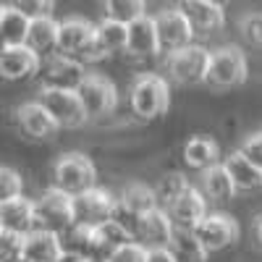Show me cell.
I'll use <instances>...</instances> for the list:
<instances>
[{"instance_id": "cell-1", "label": "cell", "mask_w": 262, "mask_h": 262, "mask_svg": "<svg viewBox=\"0 0 262 262\" xmlns=\"http://www.w3.org/2000/svg\"><path fill=\"white\" fill-rule=\"evenodd\" d=\"M53 186L71 196L95 189L97 186L95 163L86 155H81V152H66L63 158H58L53 168Z\"/></svg>"}, {"instance_id": "cell-2", "label": "cell", "mask_w": 262, "mask_h": 262, "mask_svg": "<svg viewBox=\"0 0 262 262\" xmlns=\"http://www.w3.org/2000/svg\"><path fill=\"white\" fill-rule=\"evenodd\" d=\"M128 102H131V111H134L139 118H144V121L160 118L168 111V105H170L168 81L163 76H158V74L139 76L134 84H131Z\"/></svg>"}, {"instance_id": "cell-3", "label": "cell", "mask_w": 262, "mask_h": 262, "mask_svg": "<svg viewBox=\"0 0 262 262\" xmlns=\"http://www.w3.org/2000/svg\"><path fill=\"white\" fill-rule=\"evenodd\" d=\"M74 226V196L60 189H50L34 202V228L66 233Z\"/></svg>"}, {"instance_id": "cell-4", "label": "cell", "mask_w": 262, "mask_h": 262, "mask_svg": "<svg viewBox=\"0 0 262 262\" xmlns=\"http://www.w3.org/2000/svg\"><path fill=\"white\" fill-rule=\"evenodd\" d=\"M210 58L212 53L202 45H186L176 53H168V74L176 84L184 86H194V84H202L207 81V69H210Z\"/></svg>"}, {"instance_id": "cell-5", "label": "cell", "mask_w": 262, "mask_h": 262, "mask_svg": "<svg viewBox=\"0 0 262 262\" xmlns=\"http://www.w3.org/2000/svg\"><path fill=\"white\" fill-rule=\"evenodd\" d=\"M42 105L53 113V118L60 123V128H81L90 116L84 111V102L76 90H58V86H42L39 92Z\"/></svg>"}, {"instance_id": "cell-6", "label": "cell", "mask_w": 262, "mask_h": 262, "mask_svg": "<svg viewBox=\"0 0 262 262\" xmlns=\"http://www.w3.org/2000/svg\"><path fill=\"white\" fill-rule=\"evenodd\" d=\"M247 79V55L233 48H217L210 58V69H207V81L210 86H217V90H228V86H238Z\"/></svg>"}, {"instance_id": "cell-7", "label": "cell", "mask_w": 262, "mask_h": 262, "mask_svg": "<svg viewBox=\"0 0 262 262\" xmlns=\"http://www.w3.org/2000/svg\"><path fill=\"white\" fill-rule=\"evenodd\" d=\"M118 200H113L111 191L105 189H90V191H81L74 196V226H86V228H95L105 221H111L116 215Z\"/></svg>"}, {"instance_id": "cell-8", "label": "cell", "mask_w": 262, "mask_h": 262, "mask_svg": "<svg viewBox=\"0 0 262 262\" xmlns=\"http://www.w3.org/2000/svg\"><path fill=\"white\" fill-rule=\"evenodd\" d=\"M79 97L84 102V111L90 118H105L116 111L118 105V92L111 79L100 74H86V79L79 84Z\"/></svg>"}, {"instance_id": "cell-9", "label": "cell", "mask_w": 262, "mask_h": 262, "mask_svg": "<svg viewBox=\"0 0 262 262\" xmlns=\"http://www.w3.org/2000/svg\"><path fill=\"white\" fill-rule=\"evenodd\" d=\"M155 27H158V39H160V53H176L191 45V39L196 34L194 27L189 24V18L176 6L155 13Z\"/></svg>"}, {"instance_id": "cell-10", "label": "cell", "mask_w": 262, "mask_h": 262, "mask_svg": "<svg viewBox=\"0 0 262 262\" xmlns=\"http://www.w3.org/2000/svg\"><path fill=\"white\" fill-rule=\"evenodd\" d=\"M42 86H58V90H79V84L86 79L84 66L74 60V55L53 53L39 69Z\"/></svg>"}, {"instance_id": "cell-11", "label": "cell", "mask_w": 262, "mask_h": 262, "mask_svg": "<svg viewBox=\"0 0 262 262\" xmlns=\"http://www.w3.org/2000/svg\"><path fill=\"white\" fill-rule=\"evenodd\" d=\"M194 233L207 247V252H221L238 242V226L233 217L221 212H207L200 223L194 226Z\"/></svg>"}, {"instance_id": "cell-12", "label": "cell", "mask_w": 262, "mask_h": 262, "mask_svg": "<svg viewBox=\"0 0 262 262\" xmlns=\"http://www.w3.org/2000/svg\"><path fill=\"white\" fill-rule=\"evenodd\" d=\"M155 207H160L155 189H149V186H144V184H131V186H126V189L121 191L118 207H116V215H113V217H118L123 226H128L131 231H134V226H137L139 217H142L144 212H149V210H155Z\"/></svg>"}, {"instance_id": "cell-13", "label": "cell", "mask_w": 262, "mask_h": 262, "mask_svg": "<svg viewBox=\"0 0 262 262\" xmlns=\"http://www.w3.org/2000/svg\"><path fill=\"white\" fill-rule=\"evenodd\" d=\"M173 231H176V223H173L170 212L155 207L144 212L137 226H134V238L139 244H144L147 249H155V247H168L170 238H173Z\"/></svg>"}, {"instance_id": "cell-14", "label": "cell", "mask_w": 262, "mask_h": 262, "mask_svg": "<svg viewBox=\"0 0 262 262\" xmlns=\"http://www.w3.org/2000/svg\"><path fill=\"white\" fill-rule=\"evenodd\" d=\"M42 69V55L34 53L27 42L24 45H3L0 53V74L8 81H21L39 74Z\"/></svg>"}, {"instance_id": "cell-15", "label": "cell", "mask_w": 262, "mask_h": 262, "mask_svg": "<svg viewBox=\"0 0 262 262\" xmlns=\"http://www.w3.org/2000/svg\"><path fill=\"white\" fill-rule=\"evenodd\" d=\"M97 24H90L86 18H66L60 21V37H58V53L86 58L92 42H95Z\"/></svg>"}, {"instance_id": "cell-16", "label": "cell", "mask_w": 262, "mask_h": 262, "mask_svg": "<svg viewBox=\"0 0 262 262\" xmlns=\"http://www.w3.org/2000/svg\"><path fill=\"white\" fill-rule=\"evenodd\" d=\"M176 8L189 18L196 34H212L226 24L223 6L212 3V0H176Z\"/></svg>"}, {"instance_id": "cell-17", "label": "cell", "mask_w": 262, "mask_h": 262, "mask_svg": "<svg viewBox=\"0 0 262 262\" xmlns=\"http://www.w3.org/2000/svg\"><path fill=\"white\" fill-rule=\"evenodd\" d=\"M126 42H128V24H121L116 18H102L95 29V42L84 60H100L107 55L123 53Z\"/></svg>"}, {"instance_id": "cell-18", "label": "cell", "mask_w": 262, "mask_h": 262, "mask_svg": "<svg viewBox=\"0 0 262 262\" xmlns=\"http://www.w3.org/2000/svg\"><path fill=\"white\" fill-rule=\"evenodd\" d=\"M16 116H18V126L24 128L32 139H50V137L58 134V128H60V123L53 118V113L42 105V100L24 102L16 111Z\"/></svg>"}, {"instance_id": "cell-19", "label": "cell", "mask_w": 262, "mask_h": 262, "mask_svg": "<svg viewBox=\"0 0 262 262\" xmlns=\"http://www.w3.org/2000/svg\"><path fill=\"white\" fill-rule=\"evenodd\" d=\"M126 53L134 58H149L160 53V39H158V27H155V16H139L137 21L128 24V42H126Z\"/></svg>"}, {"instance_id": "cell-20", "label": "cell", "mask_w": 262, "mask_h": 262, "mask_svg": "<svg viewBox=\"0 0 262 262\" xmlns=\"http://www.w3.org/2000/svg\"><path fill=\"white\" fill-rule=\"evenodd\" d=\"M92 238H95V259H107L116 249H121L123 244L134 242V231L128 226H123L118 217H111L100 226L92 228Z\"/></svg>"}, {"instance_id": "cell-21", "label": "cell", "mask_w": 262, "mask_h": 262, "mask_svg": "<svg viewBox=\"0 0 262 262\" xmlns=\"http://www.w3.org/2000/svg\"><path fill=\"white\" fill-rule=\"evenodd\" d=\"M0 228L16 231V233H32L34 231V202L24 194L11 196L0 202Z\"/></svg>"}, {"instance_id": "cell-22", "label": "cell", "mask_w": 262, "mask_h": 262, "mask_svg": "<svg viewBox=\"0 0 262 262\" xmlns=\"http://www.w3.org/2000/svg\"><path fill=\"white\" fill-rule=\"evenodd\" d=\"M207 202H210V200L205 196L202 189L189 186V189L179 196V200L168 207V212H170V217H173V223H176V226H181V228H194V226L207 215Z\"/></svg>"}, {"instance_id": "cell-23", "label": "cell", "mask_w": 262, "mask_h": 262, "mask_svg": "<svg viewBox=\"0 0 262 262\" xmlns=\"http://www.w3.org/2000/svg\"><path fill=\"white\" fill-rule=\"evenodd\" d=\"M63 252V236L55 231L34 228L32 233L24 236V249L21 257H27L29 262H55Z\"/></svg>"}, {"instance_id": "cell-24", "label": "cell", "mask_w": 262, "mask_h": 262, "mask_svg": "<svg viewBox=\"0 0 262 262\" xmlns=\"http://www.w3.org/2000/svg\"><path fill=\"white\" fill-rule=\"evenodd\" d=\"M223 165L231 173V179H233V184H236L238 191H257V189H262V168L254 165L238 149L223 158Z\"/></svg>"}, {"instance_id": "cell-25", "label": "cell", "mask_w": 262, "mask_h": 262, "mask_svg": "<svg viewBox=\"0 0 262 262\" xmlns=\"http://www.w3.org/2000/svg\"><path fill=\"white\" fill-rule=\"evenodd\" d=\"M58 37H60V24L53 16H42V18H32L29 32H27V45L39 53V55H53L58 53Z\"/></svg>"}, {"instance_id": "cell-26", "label": "cell", "mask_w": 262, "mask_h": 262, "mask_svg": "<svg viewBox=\"0 0 262 262\" xmlns=\"http://www.w3.org/2000/svg\"><path fill=\"white\" fill-rule=\"evenodd\" d=\"M184 160L191 170H200L205 173L207 168L221 163V149L210 137H191L184 144Z\"/></svg>"}, {"instance_id": "cell-27", "label": "cell", "mask_w": 262, "mask_h": 262, "mask_svg": "<svg viewBox=\"0 0 262 262\" xmlns=\"http://www.w3.org/2000/svg\"><path fill=\"white\" fill-rule=\"evenodd\" d=\"M202 191H205V196L210 202L223 205V202L231 200L233 191H238V189H236V184L231 179V173L226 170V165L217 163V165H212V168H207L202 173Z\"/></svg>"}, {"instance_id": "cell-28", "label": "cell", "mask_w": 262, "mask_h": 262, "mask_svg": "<svg viewBox=\"0 0 262 262\" xmlns=\"http://www.w3.org/2000/svg\"><path fill=\"white\" fill-rule=\"evenodd\" d=\"M170 252L176 254L179 262H207L210 252L207 247L200 242V236L194 233V228H181L176 226L173 231V238H170Z\"/></svg>"}, {"instance_id": "cell-29", "label": "cell", "mask_w": 262, "mask_h": 262, "mask_svg": "<svg viewBox=\"0 0 262 262\" xmlns=\"http://www.w3.org/2000/svg\"><path fill=\"white\" fill-rule=\"evenodd\" d=\"M29 24H32V18L27 13H21L16 6L6 3L3 13H0V37H3V45H24Z\"/></svg>"}, {"instance_id": "cell-30", "label": "cell", "mask_w": 262, "mask_h": 262, "mask_svg": "<svg viewBox=\"0 0 262 262\" xmlns=\"http://www.w3.org/2000/svg\"><path fill=\"white\" fill-rule=\"evenodd\" d=\"M105 18H116L121 24H131L147 11V0H102Z\"/></svg>"}, {"instance_id": "cell-31", "label": "cell", "mask_w": 262, "mask_h": 262, "mask_svg": "<svg viewBox=\"0 0 262 262\" xmlns=\"http://www.w3.org/2000/svg\"><path fill=\"white\" fill-rule=\"evenodd\" d=\"M189 186H191V184L186 181L184 173H165V176L158 181V186H155L158 202H160L163 207H170V205L176 202V200H179V196H181Z\"/></svg>"}, {"instance_id": "cell-32", "label": "cell", "mask_w": 262, "mask_h": 262, "mask_svg": "<svg viewBox=\"0 0 262 262\" xmlns=\"http://www.w3.org/2000/svg\"><path fill=\"white\" fill-rule=\"evenodd\" d=\"M21 249H24V233L0 228V257H3V262H13L16 257H21Z\"/></svg>"}, {"instance_id": "cell-33", "label": "cell", "mask_w": 262, "mask_h": 262, "mask_svg": "<svg viewBox=\"0 0 262 262\" xmlns=\"http://www.w3.org/2000/svg\"><path fill=\"white\" fill-rule=\"evenodd\" d=\"M238 32L249 42V45L262 48V13H247L238 21Z\"/></svg>"}, {"instance_id": "cell-34", "label": "cell", "mask_w": 262, "mask_h": 262, "mask_svg": "<svg viewBox=\"0 0 262 262\" xmlns=\"http://www.w3.org/2000/svg\"><path fill=\"white\" fill-rule=\"evenodd\" d=\"M21 189H24V179H21V173L13 170L11 165H6L0 170V196L3 200H11V196H18Z\"/></svg>"}, {"instance_id": "cell-35", "label": "cell", "mask_w": 262, "mask_h": 262, "mask_svg": "<svg viewBox=\"0 0 262 262\" xmlns=\"http://www.w3.org/2000/svg\"><path fill=\"white\" fill-rule=\"evenodd\" d=\"M11 6H16L21 13H27L29 18H42V16H53L55 0H8Z\"/></svg>"}, {"instance_id": "cell-36", "label": "cell", "mask_w": 262, "mask_h": 262, "mask_svg": "<svg viewBox=\"0 0 262 262\" xmlns=\"http://www.w3.org/2000/svg\"><path fill=\"white\" fill-rule=\"evenodd\" d=\"M105 262H147V247L139 242H128L121 249H116Z\"/></svg>"}, {"instance_id": "cell-37", "label": "cell", "mask_w": 262, "mask_h": 262, "mask_svg": "<svg viewBox=\"0 0 262 262\" xmlns=\"http://www.w3.org/2000/svg\"><path fill=\"white\" fill-rule=\"evenodd\" d=\"M238 152H242V155H247L254 165L262 168V131H257V134H249V137L242 142Z\"/></svg>"}, {"instance_id": "cell-38", "label": "cell", "mask_w": 262, "mask_h": 262, "mask_svg": "<svg viewBox=\"0 0 262 262\" xmlns=\"http://www.w3.org/2000/svg\"><path fill=\"white\" fill-rule=\"evenodd\" d=\"M147 262H179V259L170 252V247H155L147 249Z\"/></svg>"}, {"instance_id": "cell-39", "label": "cell", "mask_w": 262, "mask_h": 262, "mask_svg": "<svg viewBox=\"0 0 262 262\" xmlns=\"http://www.w3.org/2000/svg\"><path fill=\"white\" fill-rule=\"evenodd\" d=\"M55 262H92V257H86L81 252H74V249H66L63 247V252H60V257Z\"/></svg>"}, {"instance_id": "cell-40", "label": "cell", "mask_w": 262, "mask_h": 262, "mask_svg": "<svg viewBox=\"0 0 262 262\" xmlns=\"http://www.w3.org/2000/svg\"><path fill=\"white\" fill-rule=\"evenodd\" d=\"M254 238H257V244L262 247V215L257 217V223H254Z\"/></svg>"}, {"instance_id": "cell-41", "label": "cell", "mask_w": 262, "mask_h": 262, "mask_svg": "<svg viewBox=\"0 0 262 262\" xmlns=\"http://www.w3.org/2000/svg\"><path fill=\"white\" fill-rule=\"evenodd\" d=\"M212 3H217V6H226V3H228V0H212Z\"/></svg>"}, {"instance_id": "cell-42", "label": "cell", "mask_w": 262, "mask_h": 262, "mask_svg": "<svg viewBox=\"0 0 262 262\" xmlns=\"http://www.w3.org/2000/svg\"><path fill=\"white\" fill-rule=\"evenodd\" d=\"M13 262H29V259H27V257H16Z\"/></svg>"}]
</instances>
